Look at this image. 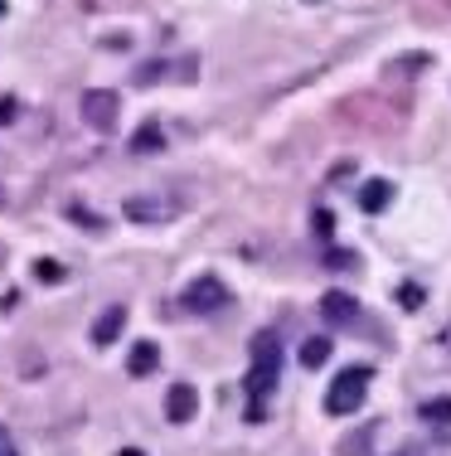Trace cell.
<instances>
[{
  "label": "cell",
  "instance_id": "e0dca14e",
  "mask_svg": "<svg viewBox=\"0 0 451 456\" xmlns=\"http://www.w3.org/2000/svg\"><path fill=\"white\" fill-rule=\"evenodd\" d=\"M68 219L73 224H83V228H102V219L93 209H83V204H68Z\"/></svg>",
  "mask_w": 451,
  "mask_h": 456
},
{
  "label": "cell",
  "instance_id": "cb8c5ba5",
  "mask_svg": "<svg viewBox=\"0 0 451 456\" xmlns=\"http://www.w3.org/2000/svg\"><path fill=\"white\" fill-rule=\"evenodd\" d=\"M0 15H5V0H0Z\"/></svg>",
  "mask_w": 451,
  "mask_h": 456
},
{
  "label": "cell",
  "instance_id": "30bf717a",
  "mask_svg": "<svg viewBox=\"0 0 451 456\" xmlns=\"http://www.w3.org/2000/svg\"><path fill=\"white\" fill-rule=\"evenodd\" d=\"M389 204H393V184H389V180H369V184L359 190V209H364V214H383Z\"/></svg>",
  "mask_w": 451,
  "mask_h": 456
},
{
  "label": "cell",
  "instance_id": "ba28073f",
  "mask_svg": "<svg viewBox=\"0 0 451 456\" xmlns=\"http://www.w3.org/2000/svg\"><path fill=\"white\" fill-rule=\"evenodd\" d=\"M320 316H326L330 325H350L354 316H359V301H354L350 291H326V297H320Z\"/></svg>",
  "mask_w": 451,
  "mask_h": 456
},
{
  "label": "cell",
  "instance_id": "7402d4cb",
  "mask_svg": "<svg viewBox=\"0 0 451 456\" xmlns=\"http://www.w3.org/2000/svg\"><path fill=\"white\" fill-rule=\"evenodd\" d=\"M442 345H447V350H451V325H447V330H442Z\"/></svg>",
  "mask_w": 451,
  "mask_h": 456
},
{
  "label": "cell",
  "instance_id": "7a4b0ae2",
  "mask_svg": "<svg viewBox=\"0 0 451 456\" xmlns=\"http://www.w3.org/2000/svg\"><path fill=\"white\" fill-rule=\"evenodd\" d=\"M369 379L374 374L364 364L340 369L335 384H330V394H326V412H330V418H350V412H359L364 408V394H369Z\"/></svg>",
  "mask_w": 451,
  "mask_h": 456
},
{
  "label": "cell",
  "instance_id": "8992f818",
  "mask_svg": "<svg viewBox=\"0 0 451 456\" xmlns=\"http://www.w3.org/2000/svg\"><path fill=\"white\" fill-rule=\"evenodd\" d=\"M199 412V388L195 384H170L165 394V418L170 422H189Z\"/></svg>",
  "mask_w": 451,
  "mask_h": 456
},
{
  "label": "cell",
  "instance_id": "603a6c76",
  "mask_svg": "<svg viewBox=\"0 0 451 456\" xmlns=\"http://www.w3.org/2000/svg\"><path fill=\"white\" fill-rule=\"evenodd\" d=\"M0 456H15V452H10V447H5V452H0Z\"/></svg>",
  "mask_w": 451,
  "mask_h": 456
},
{
  "label": "cell",
  "instance_id": "9c48e42d",
  "mask_svg": "<svg viewBox=\"0 0 451 456\" xmlns=\"http://www.w3.org/2000/svg\"><path fill=\"white\" fill-rule=\"evenodd\" d=\"M156 369H160V350L150 340H136L132 354H126V374H132V379H150Z\"/></svg>",
  "mask_w": 451,
  "mask_h": 456
},
{
  "label": "cell",
  "instance_id": "9a60e30c",
  "mask_svg": "<svg viewBox=\"0 0 451 456\" xmlns=\"http://www.w3.org/2000/svg\"><path fill=\"white\" fill-rule=\"evenodd\" d=\"M160 78H165V63H156V59L136 69V83H141V88H150V83H160Z\"/></svg>",
  "mask_w": 451,
  "mask_h": 456
},
{
  "label": "cell",
  "instance_id": "d6986e66",
  "mask_svg": "<svg viewBox=\"0 0 451 456\" xmlns=\"http://www.w3.org/2000/svg\"><path fill=\"white\" fill-rule=\"evenodd\" d=\"M316 233H320V238L335 233V219H330V209H316Z\"/></svg>",
  "mask_w": 451,
  "mask_h": 456
},
{
  "label": "cell",
  "instance_id": "5bb4252c",
  "mask_svg": "<svg viewBox=\"0 0 451 456\" xmlns=\"http://www.w3.org/2000/svg\"><path fill=\"white\" fill-rule=\"evenodd\" d=\"M423 301H427V291L417 287V281H403V287H399V306H403V311H417Z\"/></svg>",
  "mask_w": 451,
  "mask_h": 456
},
{
  "label": "cell",
  "instance_id": "5b68a950",
  "mask_svg": "<svg viewBox=\"0 0 451 456\" xmlns=\"http://www.w3.org/2000/svg\"><path fill=\"white\" fill-rule=\"evenodd\" d=\"M180 301H185V311H195V316H213V311L229 306V287H223L219 277H195Z\"/></svg>",
  "mask_w": 451,
  "mask_h": 456
},
{
  "label": "cell",
  "instance_id": "ac0fdd59",
  "mask_svg": "<svg viewBox=\"0 0 451 456\" xmlns=\"http://www.w3.org/2000/svg\"><path fill=\"white\" fill-rule=\"evenodd\" d=\"M427 63H432V53H413V59H399L393 69H399V73H423Z\"/></svg>",
  "mask_w": 451,
  "mask_h": 456
},
{
  "label": "cell",
  "instance_id": "4fadbf2b",
  "mask_svg": "<svg viewBox=\"0 0 451 456\" xmlns=\"http://www.w3.org/2000/svg\"><path fill=\"white\" fill-rule=\"evenodd\" d=\"M417 418L432 422V428H447V422H451V398H427V403L417 408Z\"/></svg>",
  "mask_w": 451,
  "mask_h": 456
},
{
  "label": "cell",
  "instance_id": "6da1fadb",
  "mask_svg": "<svg viewBox=\"0 0 451 456\" xmlns=\"http://www.w3.org/2000/svg\"><path fill=\"white\" fill-rule=\"evenodd\" d=\"M277 374H282V345H277V335L272 330L253 335V369H248V384H243L253 398V408H248L253 422H262V398L277 388Z\"/></svg>",
  "mask_w": 451,
  "mask_h": 456
},
{
  "label": "cell",
  "instance_id": "3957f363",
  "mask_svg": "<svg viewBox=\"0 0 451 456\" xmlns=\"http://www.w3.org/2000/svg\"><path fill=\"white\" fill-rule=\"evenodd\" d=\"M78 117H83V126H93V132L107 136L117 126V117H122V97H117L112 88H88L83 102H78Z\"/></svg>",
  "mask_w": 451,
  "mask_h": 456
},
{
  "label": "cell",
  "instance_id": "8fae6325",
  "mask_svg": "<svg viewBox=\"0 0 451 456\" xmlns=\"http://www.w3.org/2000/svg\"><path fill=\"white\" fill-rule=\"evenodd\" d=\"M160 146H165V126H160V122H141L132 132V151H136V156H156Z\"/></svg>",
  "mask_w": 451,
  "mask_h": 456
},
{
  "label": "cell",
  "instance_id": "ffe728a7",
  "mask_svg": "<svg viewBox=\"0 0 451 456\" xmlns=\"http://www.w3.org/2000/svg\"><path fill=\"white\" fill-rule=\"evenodd\" d=\"M0 122H15V97H0Z\"/></svg>",
  "mask_w": 451,
  "mask_h": 456
},
{
  "label": "cell",
  "instance_id": "44dd1931",
  "mask_svg": "<svg viewBox=\"0 0 451 456\" xmlns=\"http://www.w3.org/2000/svg\"><path fill=\"white\" fill-rule=\"evenodd\" d=\"M117 456H146L141 447H122V452H117Z\"/></svg>",
  "mask_w": 451,
  "mask_h": 456
},
{
  "label": "cell",
  "instance_id": "277c9868",
  "mask_svg": "<svg viewBox=\"0 0 451 456\" xmlns=\"http://www.w3.org/2000/svg\"><path fill=\"white\" fill-rule=\"evenodd\" d=\"M122 214L132 224H146V228L150 224H170L180 214V200L175 194H132V200L122 204Z\"/></svg>",
  "mask_w": 451,
  "mask_h": 456
},
{
  "label": "cell",
  "instance_id": "2e32d148",
  "mask_svg": "<svg viewBox=\"0 0 451 456\" xmlns=\"http://www.w3.org/2000/svg\"><path fill=\"white\" fill-rule=\"evenodd\" d=\"M35 277H39V281H49V287H53V281H63V267L53 263V257H39V263H35Z\"/></svg>",
  "mask_w": 451,
  "mask_h": 456
},
{
  "label": "cell",
  "instance_id": "7c38bea8",
  "mask_svg": "<svg viewBox=\"0 0 451 456\" xmlns=\"http://www.w3.org/2000/svg\"><path fill=\"white\" fill-rule=\"evenodd\" d=\"M330 350H335V345H330L326 335H310V340L301 345V364H306V369H320V364L330 360Z\"/></svg>",
  "mask_w": 451,
  "mask_h": 456
},
{
  "label": "cell",
  "instance_id": "52a82bcc",
  "mask_svg": "<svg viewBox=\"0 0 451 456\" xmlns=\"http://www.w3.org/2000/svg\"><path fill=\"white\" fill-rule=\"evenodd\" d=\"M122 330H126V306H107L98 321H93V345H117L122 340Z\"/></svg>",
  "mask_w": 451,
  "mask_h": 456
}]
</instances>
